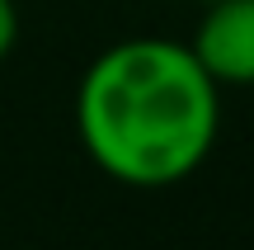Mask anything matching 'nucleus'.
Listing matches in <instances>:
<instances>
[{
  "label": "nucleus",
  "instance_id": "f257e3e1",
  "mask_svg": "<svg viewBox=\"0 0 254 250\" xmlns=\"http://www.w3.org/2000/svg\"><path fill=\"white\" fill-rule=\"evenodd\" d=\"M221 90L189 43L123 38L104 47L75 90L80 147L109 179L165 189L189 179L217 147Z\"/></svg>",
  "mask_w": 254,
  "mask_h": 250
},
{
  "label": "nucleus",
  "instance_id": "f03ea898",
  "mask_svg": "<svg viewBox=\"0 0 254 250\" xmlns=\"http://www.w3.org/2000/svg\"><path fill=\"white\" fill-rule=\"evenodd\" d=\"M202 19L189 38V52L212 76L217 90L254 85V0H202Z\"/></svg>",
  "mask_w": 254,
  "mask_h": 250
},
{
  "label": "nucleus",
  "instance_id": "7ed1b4c3",
  "mask_svg": "<svg viewBox=\"0 0 254 250\" xmlns=\"http://www.w3.org/2000/svg\"><path fill=\"white\" fill-rule=\"evenodd\" d=\"M14 43H19V5L0 0V62L14 52Z\"/></svg>",
  "mask_w": 254,
  "mask_h": 250
}]
</instances>
